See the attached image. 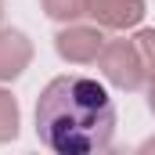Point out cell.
<instances>
[{"instance_id": "obj_1", "label": "cell", "mask_w": 155, "mask_h": 155, "mask_svg": "<svg viewBox=\"0 0 155 155\" xmlns=\"http://www.w3.org/2000/svg\"><path fill=\"white\" fill-rule=\"evenodd\" d=\"M116 134V105L90 76H54L36 97V137L58 155L105 152Z\"/></svg>"}, {"instance_id": "obj_2", "label": "cell", "mask_w": 155, "mask_h": 155, "mask_svg": "<svg viewBox=\"0 0 155 155\" xmlns=\"http://www.w3.org/2000/svg\"><path fill=\"white\" fill-rule=\"evenodd\" d=\"M97 69L119 90H141L148 83V65L134 40H108L97 54Z\"/></svg>"}, {"instance_id": "obj_3", "label": "cell", "mask_w": 155, "mask_h": 155, "mask_svg": "<svg viewBox=\"0 0 155 155\" xmlns=\"http://www.w3.org/2000/svg\"><path fill=\"white\" fill-rule=\"evenodd\" d=\"M105 47V36H101V25H79V22H65V29L54 36V51L61 61L69 65H90L97 61Z\"/></svg>"}, {"instance_id": "obj_4", "label": "cell", "mask_w": 155, "mask_h": 155, "mask_svg": "<svg viewBox=\"0 0 155 155\" xmlns=\"http://www.w3.org/2000/svg\"><path fill=\"white\" fill-rule=\"evenodd\" d=\"M87 15L101 29H134L144 18V0H87Z\"/></svg>"}, {"instance_id": "obj_5", "label": "cell", "mask_w": 155, "mask_h": 155, "mask_svg": "<svg viewBox=\"0 0 155 155\" xmlns=\"http://www.w3.org/2000/svg\"><path fill=\"white\" fill-rule=\"evenodd\" d=\"M33 61V40L22 29H0V83L18 79Z\"/></svg>"}, {"instance_id": "obj_6", "label": "cell", "mask_w": 155, "mask_h": 155, "mask_svg": "<svg viewBox=\"0 0 155 155\" xmlns=\"http://www.w3.org/2000/svg\"><path fill=\"white\" fill-rule=\"evenodd\" d=\"M18 119H22V116H18V101H15V94L0 87V144H7V141L18 137Z\"/></svg>"}, {"instance_id": "obj_7", "label": "cell", "mask_w": 155, "mask_h": 155, "mask_svg": "<svg viewBox=\"0 0 155 155\" xmlns=\"http://www.w3.org/2000/svg\"><path fill=\"white\" fill-rule=\"evenodd\" d=\"M40 7L54 22H76L79 15H87V0H40Z\"/></svg>"}, {"instance_id": "obj_8", "label": "cell", "mask_w": 155, "mask_h": 155, "mask_svg": "<svg viewBox=\"0 0 155 155\" xmlns=\"http://www.w3.org/2000/svg\"><path fill=\"white\" fill-rule=\"evenodd\" d=\"M134 43H137V51H141V58H144V65H148V76L155 72V29H141L137 36H134Z\"/></svg>"}, {"instance_id": "obj_9", "label": "cell", "mask_w": 155, "mask_h": 155, "mask_svg": "<svg viewBox=\"0 0 155 155\" xmlns=\"http://www.w3.org/2000/svg\"><path fill=\"white\" fill-rule=\"evenodd\" d=\"M144 87H148V108H152V116H155V72L148 76V83H144Z\"/></svg>"}, {"instance_id": "obj_10", "label": "cell", "mask_w": 155, "mask_h": 155, "mask_svg": "<svg viewBox=\"0 0 155 155\" xmlns=\"http://www.w3.org/2000/svg\"><path fill=\"white\" fill-rule=\"evenodd\" d=\"M141 152H144V155H148V152H155V137H152V141H144V144H141Z\"/></svg>"}]
</instances>
